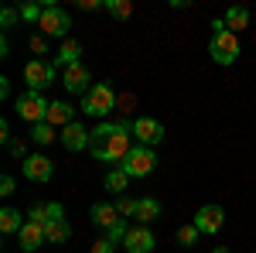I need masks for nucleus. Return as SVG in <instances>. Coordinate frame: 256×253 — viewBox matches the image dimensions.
<instances>
[{
    "label": "nucleus",
    "mask_w": 256,
    "mask_h": 253,
    "mask_svg": "<svg viewBox=\"0 0 256 253\" xmlns=\"http://www.w3.org/2000/svg\"><path fill=\"white\" fill-rule=\"evenodd\" d=\"M130 134H134V127L130 123H99L92 137H89V154L102 161V164H123V157L130 154L134 147H130Z\"/></svg>",
    "instance_id": "nucleus-1"
},
{
    "label": "nucleus",
    "mask_w": 256,
    "mask_h": 253,
    "mask_svg": "<svg viewBox=\"0 0 256 253\" xmlns=\"http://www.w3.org/2000/svg\"><path fill=\"white\" fill-rule=\"evenodd\" d=\"M41 14H44V7H38V4H28V7H20V18H24V21H34V24H38Z\"/></svg>",
    "instance_id": "nucleus-27"
},
{
    "label": "nucleus",
    "mask_w": 256,
    "mask_h": 253,
    "mask_svg": "<svg viewBox=\"0 0 256 253\" xmlns=\"http://www.w3.org/2000/svg\"><path fill=\"white\" fill-rule=\"evenodd\" d=\"M102 7H106L116 21H126L130 14H134V4H130V0H102Z\"/></svg>",
    "instance_id": "nucleus-24"
},
{
    "label": "nucleus",
    "mask_w": 256,
    "mask_h": 253,
    "mask_svg": "<svg viewBox=\"0 0 256 253\" xmlns=\"http://www.w3.org/2000/svg\"><path fill=\"white\" fill-rule=\"evenodd\" d=\"M20 229H24L20 212H18V209H4V212H0V233L10 236V233H20Z\"/></svg>",
    "instance_id": "nucleus-21"
},
{
    "label": "nucleus",
    "mask_w": 256,
    "mask_h": 253,
    "mask_svg": "<svg viewBox=\"0 0 256 253\" xmlns=\"http://www.w3.org/2000/svg\"><path fill=\"white\" fill-rule=\"evenodd\" d=\"M89 69H86V65H68V69H65V76H62V86H65V89H68V93H76V96H86V93H89V89H92V86H89Z\"/></svg>",
    "instance_id": "nucleus-10"
},
{
    "label": "nucleus",
    "mask_w": 256,
    "mask_h": 253,
    "mask_svg": "<svg viewBox=\"0 0 256 253\" xmlns=\"http://www.w3.org/2000/svg\"><path fill=\"white\" fill-rule=\"evenodd\" d=\"M212 253H232V250H229V246H218V250H212Z\"/></svg>",
    "instance_id": "nucleus-35"
},
{
    "label": "nucleus",
    "mask_w": 256,
    "mask_h": 253,
    "mask_svg": "<svg viewBox=\"0 0 256 253\" xmlns=\"http://www.w3.org/2000/svg\"><path fill=\"white\" fill-rule=\"evenodd\" d=\"M31 140H34L38 147H48V144H55V140H62V137L55 134V127H52V123H38V127L31 130Z\"/></svg>",
    "instance_id": "nucleus-23"
},
{
    "label": "nucleus",
    "mask_w": 256,
    "mask_h": 253,
    "mask_svg": "<svg viewBox=\"0 0 256 253\" xmlns=\"http://www.w3.org/2000/svg\"><path fill=\"white\" fill-rule=\"evenodd\" d=\"M137 202H140V198L116 195V212H120V219H134V215H137Z\"/></svg>",
    "instance_id": "nucleus-25"
},
{
    "label": "nucleus",
    "mask_w": 256,
    "mask_h": 253,
    "mask_svg": "<svg viewBox=\"0 0 256 253\" xmlns=\"http://www.w3.org/2000/svg\"><path fill=\"white\" fill-rule=\"evenodd\" d=\"M0 195H14V178H10V175L0 178Z\"/></svg>",
    "instance_id": "nucleus-31"
},
{
    "label": "nucleus",
    "mask_w": 256,
    "mask_h": 253,
    "mask_svg": "<svg viewBox=\"0 0 256 253\" xmlns=\"http://www.w3.org/2000/svg\"><path fill=\"white\" fill-rule=\"evenodd\" d=\"M79 55H82V45H79V41H65V45L58 48V55H55V62L68 69V65H79Z\"/></svg>",
    "instance_id": "nucleus-20"
},
{
    "label": "nucleus",
    "mask_w": 256,
    "mask_h": 253,
    "mask_svg": "<svg viewBox=\"0 0 256 253\" xmlns=\"http://www.w3.org/2000/svg\"><path fill=\"white\" fill-rule=\"evenodd\" d=\"M52 175H55V164H52V157L31 154L28 161H24V178H28V181H48Z\"/></svg>",
    "instance_id": "nucleus-12"
},
{
    "label": "nucleus",
    "mask_w": 256,
    "mask_h": 253,
    "mask_svg": "<svg viewBox=\"0 0 256 253\" xmlns=\"http://www.w3.org/2000/svg\"><path fill=\"white\" fill-rule=\"evenodd\" d=\"M123 171L130 178H147L154 168H158V154H154V147H144V144H137L130 154L123 157V164H120Z\"/></svg>",
    "instance_id": "nucleus-4"
},
{
    "label": "nucleus",
    "mask_w": 256,
    "mask_h": 253,
    "mask_svg": "<svg viewBox=\"0 0 256 253\" xmlns=\"http://www.w3.org/2000/svg\"><path fill=\"white\" fill-rule=\"evenodd\" d=\"M48 106H52V103L41 96V93H31V89H28V93H20V96H18V117L38 127V123L48 120Z\"/></svg>",
    "instance_id": "nucleus-6"
},
{
    "label": "nucleus",
    "mask_w": 256,
    "mask_h": 253,
    "mask_svg": "<svg viewBox=\"0 0 256 253\" xmlns=\"http://www.w3.org/2000/svg\"><path fill=\"white\" fill-rule=\"evenodd\" d=\"M126 185H130V175L123 168H113L106 175V192H116V195H126Z\"/></svg>",
    "instance_id": "nucleus-22"
},
{
    "label": "nucleus",
    "mask_w": 256,
    "mask_h": 253,
    "mask_svg": "<svg viewBox=\"0 0 256 253\" xmlns=\"http://www.w3.org/2000/svg\"><path fill=\"white\" fill-rule=\"evenodd\" d=\"M0 140H10V123H7V120L0 123Z\"/></svg>",
    "instance_id": "nucleus-34"
},
{
    "label": "nucleus",
    "mask_w": 256,
    "mask_h": 253,
    "mask_svg": "<svg viewBox=\"0 0 256 253\" xmlns=\"http://www.w3.org/2000/svg\"><path fill=\"white\" fill-rule=\"evenodd\" d=\"M198 236H202V233H198L195 222H192V226H181V229H178V243H181V246H195Z\"/></svg>",
    "instance_id": "nucleus-26"
},
{
    "label": "nucleus",
    "mask_w": 256,
    "mask_h": 253,
    "mask_svg": "<svg viewBox=\"0 0 256 253\" xmlns=\"http://www.w3.org/2000/svg\"><path fill=\"white\" fill-rule=\"evenodd\" d=\"M0 21H4V28H10V24L18 21V11H14V7H7V11L0 14Z\"/></svg>",
    "instance_id": "nucleus-32"
},
{
    "label": "nucleus",
    "mask_w": 256,
    "mask_h": 253,
    "mask_svg": "<svg viewBox=\"0 0 256 253\" xmlns=\"http://www.w3.org/2000/svg\"><path fill=\"white\" fill-rule=\"evenodd\" d=\"M113 250H116L113 239H99V243H92V250H89V253H113Z\"/></svg>",
    "instance_id": "nucleus-29"
},
{
    "label": "nucleus",
    "mask_w": 256,
    "mask_h": 253,
    "mask_svg": "<svg viewBox=\"0 0 256 253\" xmlns=\"http://www.w3.org/2000/svg\"><path fill=\"white\" fill-rule=\"evenodd\" d=\"M158 215H160V202H158V198L147 195V198H140V202H137V215H134V219H137L140 226H150Z\"/></svg>",
    "instance_id": "nucleus-17"
},
{
    "label": "nucleus",
    "mask_w": 256,
    "mask_h": 253,
    "mask_svg": "<svg viewBox=\"0 0 256 253\" xmlns=\"http://www.w3.org/2000/svg\"><path fill=\"white\" fill-rule=\"evenodd\" d=\"M195 226L202 236H216L222 226H226V209L222 205H202L195 212Z\"/></svg>",
    "instance_id": "nucleus-8"
},
{
    "label": "nucleus",
    "mask_w": 256,
    "mask_h": 253,
    "mask_svg": "<svg viewBox=\"0 0 256 253\" xmlns=\"http://www.w3.org/2000/svg\"><path fill=\"white\" fill-rule=\"evenodd\" d=\"M222 21H226V28L236 35V31H242V28H250V11H246V7H229Z\"/></svg>",
    "instance_id": "nucleus-18"
},
{
    "label": "nucleus",
    "mask_w": 256,
    "mask_h": 253,
    "mask_svg": "<svg viewBox=\"0 0 256 253\" xmlns=\"http://www.w3.org/2000/svg\"><path fill=\"white\" fill-rule=\"evenodd\" d=\"M44 123H52V127H68V123H76V106L72 103H65V99H58V103H52L48 106V120Z\"/></svg>",
    "instance_id": "nucleus-16"
},
{
    "label": "nucleus",
    "mask_w": 256,
    "mask_h": 253,
    "mask_svg": "<svg viewBox=\"0 0 256 253\" xmlns=\"http://www.w3.org/2000/svg\"><path fill=\"white\" fill-rule=\"evenodd\" d=\"M216 31H212V41H208V52H212V59L218 65H232L239 59V35H232L229 28H226V21H216L212 24Z\"/></svg>",
    "instance_id": "nucleus-2"
},
{
    "label": "nucleus",
    "mask_w": 256,
    "mask_h": 253,
    "mask_svg": "<svg viewBox=\"0 0 256 253\" xmlns=\"http://www.w3.org/2000/svg\"><path fill=\"white\" fill-rule=\"evenodd\" d=\"M38 28H41L44 38H65L68 28H72V14L62 11V7H55V4H44V14H41Z\"/></svg>",
    "instance_id": "nucleus-5"
},
{
    "label": "nucleus",
    "mask_w": 256,
    "mask_h": 253,
    "mask_svg": "<svg viewBox=\"0 0 256 253\" xmlns=\"http://www.w3.org/2000/svg\"><path fill=\"white\" fill-rule=\"evenodd\" d=\"M89 137H92V130H86L79 120H76V123H68V127L62 130V144H65V151L76 154V151H86V147H89Z\"/></svg>",
    "instance_id": "nucleus-13"
},
{
    "label": "nucleus",
    "mask_w": 256,
    "mask_h": 253,
    "mask_svg": "<svg viewBox=\"0 0 256 253\" xmlns=\"http://www.w3.org/2000/svg\"><path fill=\"white\" fill-rule=\"evenodd\" d=\"M116 106H123V113H130V110H134V96H120Z\"/></svg>",
    "instance_id": "nucleus-33"
},
{
    "label": "nucleus",
    "mask_w": 256,
    "mask_h": 253,
    "mask_svg": "<svg viewBox=\"0 0 256 253\" xmlns=\"http://www.w3.org/2000/svg\"><path fill=\"white\" fill-rule=\"evenodd\" d=\"M31 52H34V55H44V52H48V41H44V35H34V38H31Z\"/></svg>",
    "instance_id": "nucleus-28"
},
{
    "label": "nucleus",
    "mask_w": 256,
    "mask_h": 253,
    "mask_svg": "<svg viewBox=\"0 0 256 253\" xmlns=\"http://www.w3.org/2000/svg\"><path fill=\"white\" fill-rule=\"evenodd\" d=\"M24 82L31 86V93H41L44 86L55 82V62H44V59H31L24 65Z\"/></svg>",
    "instance_id": "nucleus-7"
},
{
    "label": "nucleus",
    "mask_w": 256,
    "mask_h": 253,
    "mask_svg": "<svg viewBox=\"0 0 256 253\" xmlns=\"http://www.w3.org/2000/svg\"><path fill=\"white\" fill-rule=\"evenodd\" d=\"M120 96L113 93V86L110 82H96L86 96H82V113H89V117H106V113H113L116 110Z\"/></svg>",
    "instance_id": "nucleus-3"
},
{
    "label": "nucleus",
    "mask_w": 256,
    "mask_h": 253,
    "mask_svg": "<svg viewBox=\"0 0 256 253\" xmlns=\"http://www.w3.org/2000/svg\"><path fill=\"white\" fill-rule=\"evenodd\" d=\"M10 154H14V157H24V161L31 157V154H28V147H24L20 140H10Z\"/></svg>",
    "instance_id": "nucleus-30"
},
{
    "label": "nucleus",
    "mask_w": 256,
    "mask_h": 253,
    "mask_svg": "<svg viewBox=\"0 0 256 253\" xmlns=\"http://www.w3.org/2000/svg\"><path fill=\"white\" fill-rule=\"evenodd\" d=\"M44 239H48V243H68V239H72V226H68V219H58V222L44 226Z\"/></svg>",
    "instance_id": "nucleus-19"
},
{
    "label": "nucleus",
    "mask_w": 256,
    "mask_h": 253,
    "mask_svg": "<svg viewBox=\"0 0 256 253\" xmlns=\"http://www.w3.org/2000/svg\"><path fill=\"white\" fill-rule=\"evenodd\" d=\"M89 219L96 222L99 229H106V233H110L113 226H120V222H123V219H120V212H116V205H110V202H96V205L89 209Z\"/></svg>",
    "instance_id": "nucleus-14"
},
{
    "label": "nucleus",
    "mask_w": 256,
    "mask_h": 253,
    "mask_svg": "<svg viewBox=\"0 0 256 253\" xmlns=\"http://www.w3.org/2000/svg\"><path fill=\"white\" fill-rule=\"evenodd\" d=\"M18 239H20V250H28V253H34L38 246H44L48 239H44V226H38V222H24V229L18 233Z\"/></svg>",
    "instance_id": "nucleus-15"
},
{
    "label": "nucleus",
    "mask_w": 256,
    "mask_h": 253,
    "mask_svg": "<svg viewBox=\"0 0 256 253\" xmlns=\"http://www.w3.org/2000/svg\"><path fill=\"white\" fill-rule=\"evenodd\" d=\"M154 246H158V239H154V233L147 226H134L126 233V239H123V250L126 253H150Z\"/></svg>",
    "instance_id": "nucleus-11"
},
{
    "label": "nucleus",
    "mask_w": 256,
    "mask_h": 253,
    "mask_svg": "<svg viewBox=\"0 0 256 253\" xmlns=\"http://www.w3.org/2000/svg\"><path fill=\"white\" fill-rule=\"evenodd\" d=\"M134 137H137L144 147H154V144L164 140V127L154 117H137L134 120Z\"/></svg>",
    "instance_id": "nucleus-9"
}]
</instances>
